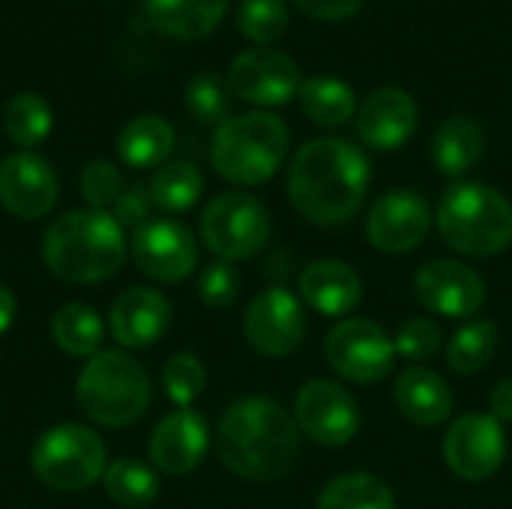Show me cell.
Returning a JSON list of instances; mask_svg holds the SVG:
<instances>
[{
	"label": "cell",
	"instance_id": "obj_28",
	"mask_svg": "<svg viewBox=\"0 0 512 509\" xmlns=\"http://www.w3.org/2000/svg\"><path fill=\"white\" fill-rule=\"evenodd\" d=\"M297 96H300L306 117L315 120L318 126H330V129L345 126L357 111L354 90L333 75H318V78L303 81Z\"/></svg>",
	"mask_w": 512,
	"mask_h": 509
},
{
	"label": "cell",
	"instance_id": "obj_18",
	"mask_svg": "<svg viewBox=\"0 0 512 509\" xmlns=\"http://www.w3.org/2000/svg\"><path fill=\"white\" fill-rule=\"evenodd\" d=\"M147 450H150V462L162 474L183 477L204 462L210 450V426L198 411L177 408L156 423Z\"/></svg>",
	"mask_w": 512,
	"mask_h": 509
},
{
	"label": "cell",
	"instance_id": "obj_36",
	"mask_svg": "<svg viewBox=\"0 0 512 509\" xmlns=\"http://www.w3.org/2000/svg\"><path fill=\"white\" fill-rule=\"evenodd\" d=\"M393 345H396V354H399V357H405V360H411L414 366H420V363L432 360V357L441 351L444 336H441V327H438L432 318L414 315V318H408V321L396 330Z\"/></svg>",
	"mask_w": 512,
	"mask_h": 509
},
{
	"label": "cell",
	"instance_id": "obj_22",
	"mask_svg": "<svg viewBox=\"0 0 512 509\" xmlns=\"http://www.w3.org/2000/svg\"><path fill=\"white\" fill-rule=\"evenodd\" d=\"M393 399H396V408L402 411V417L423 429L441 426L453 414L450 384L426 366L402 369L393 384Z\"/></svg>",
	"mask_w": 512,
	"mask_h": 509
},
{
	"label": "cell",
	"instance_id": "obj_8",
	"mask_svg": "<svg viewBox=\"0 0 512 509\" xmlns=\"http://www.w3.org/2000/svg\"><path fill=\"white\" fill-rule=\"evenodd\" d=\"M273 222L267 207L249 192H222L201 213V240L219 261L258 255L270 240Z\"/></svg>",
	"mask_w": 512,
	"mask_h": 509
},
{
	"label": "cell",
	"instance_id": "obj_40",
	"mask_svg": "<svg viewBox=\"0 0 512 509\" xmlns=\"http://www.w3.org/2000/svg\"><path fill=\"white\" fill-rule=\"evenodd\" d=\"M297 9H303L309 18H321V21H345L351 15H357L363 9L366 0H294Z\"/></svg>",
	"mask_w": 512,
	"mask_h": 509
},
{
	"label": "cell",
	"instance_id": "obj_16",
	"mask_svg": "<svg viewBox=\"0 0 512 509\" xmlns=\"http://www.w3.org/2000/svg\"><path fill=\"white\" fill-rule=\"evenodd\" d=\"M432 231V210L420 192L393 189L381 195L366 216V237L384 255H405L423 246Z\"/></svg>",
	"mask_w": 512,
	"mask_h": 509
},
{
	"label": "cell",
	"instance_id": "obj_21",
	"mask_svg": "<svg viewBox=\"0 0 512 509\" xmlns=\"http://www.w3.org/2000/svg\"><path fill=\"white\" fill-rule=\"evenodd\" d=\"M300 297L327 318L351 315L363 300V282L351 264L336 258H321L303 267L300 273Z\"/></svg>",
	"mask_w": 512,
	"mask_h": 509
},
{
	"label": "cell",
	"instance_id": "obj_12",
	"mask_svg": "<svg viewBox=\"0 0 512 509\" xmlns=\"http://www.w3.org/2000/svg\"><path fill=\"white\" fill-rule=\"evenodd\" d=\"M414 297L432 315L468 321L486 306V282L477 270L453 258H435L414 273Z\"/></svg>",
	"mask_w": 512,
	"mask_h": 509
},
{
	"label": "cell",
	"instance_id": "obj_6",
	"mask_svg": "<svg viewBox=\"0 0 512 509\" xmlns=\"http://www.w3.org/2000/svg\"><path fill=\"white\" fill-rule=\"evenodd\" d=\"M150 378L147 372L120 351H99L93 354L78 381H75V399L78 408L99 426L123 429L144 417L150 408Z\"/></svg>",
	"mask_w": 512,
	"mask_h": 509
},
{
	"label": "cell",
	"instance_id": "obj_4",
	"mask_svg": "<svg viewBox=\"0 0 512 509\" xmlns=\"http://www.w3.org/2000/svg\"><path fill=\"white\" fill-rule=\"evenodd\" d=\"M441 240L468 258H489L512 243V201L486 183H453L438 204Z\"/></svg>",
	"mask_w": 512,
	"mask_h": 509
},
{
	"label": "cell",
	"instance_id": "obj_30",
	"mask_svg": "<svg viewBox=\"0 0 512 509\" xmlns=\"http://www.w3.org/2000/svg\"><path fill=\"white\" fill-rule=\"evenodd\" d=\"M102 486L114 504L126 509L150 507L159 498V477L150 465L138 459H117L105 468Z\"/></svg>",
	"mask_w": 512,
	"mask_h": 509
},
{
	"label": "cell",
	"instance_id": "obj_29",
	"mask_svg": "<svg viewBox=\"0 0 512 509\" xmlns=\"http://www.w3.org/2000/svg\"><path fill=\"white\" fill-rule=\"evenodd\" d=\"M498 351V327L489 318H471L459 327L447 345V366L456 375H477L483 372Z\"/></svg>",
	"mask_w": 512,
	"mask_h": 509
},
{
	"label": "cell",
	"instance_id": "obj_19",
	"mask_svg": "<svg viewBox=\"0 0 512 509\" xmlns=\"http://www.w3.org/2000/svg\"><path fill=\"white\" fill-rule=\"evenodd\" d=\"M420 123L417 99L402 87H381L369 93L357 111V132L372 150H399Z\"/></svg>",
	"mask_w": 512,
	"mask_h": 509
},
{
	"label": "cell",
	"instance_id": "obj_27",
	"mask_svg": "<svg viewBox=\"0 0 512 509\" xmlns=\"http://www.w3.org/2000/svg\"><path fill=\"white\" fill-rule=\"evenodd\" d=\"M51 336L69 357H93L105 339V324L99 312L87 303H66L51 318Z\"/></svg>",
	"mask_w": 512,
	"mask_h": 509
},
{
	"label": "cell",
	"instance_id": "obj_32",
	"mask_svg": "<svg viewBox=\"0 0 512 509\" xmlns=\"http://www.w3.org/2000/svg\"><path fill=\"white\" fill-rule=\"evenodd\" d=\"M51 126V105L39 93H18L3 108V129L21 150L39 147L51 135Z\"/></svg>",
	"mask_w": 512,
	"mask_h": 509
},
{
	"label": "cell",
	"instance_id": "obj_39",
	"mask_svg": "<svg viewBox=\"0 0 512 509\" xmlns=\"http://www.w3.org/2000/svg\"><path fill=\"white\" fill-rule=\"evenodd\" d=\"M150 192L141 189V186H129L126 192L117 195V201L111 204V216L120 222V228H132L138 231L144 222H147V213H150Z\"/></svg>",
	"mask_w": 512,
	"mask_h": 509
},
{
	"label": "cell",
	"instance_id": "obj_35",
	"mask_svg": "<svg viewBox=\"0 0 512 509\" xmlns=\"http://www.w3.org/2000/svg\"><path fill=\"white\" fill-rule=\"evenodd\" d=\"M162 384L177 408H189L207 384V372L195 354H174L162 369Z\"/></svg>",
	"mask_w": 512,
	"mask_h": 509
},
{
	"label": "cell",
	"instance_id": "obj_14",
	"mask_svg": "<svg viewBox=\"0 0 512 509\" xmlns=\"http://www.w3.org/2000/svg\"><path fill=\"white\" fill-rule=\"evenodd\" d=\"M228 87L243 102L276 108L300 93L303 78L297 63L285 51L261 45V48H246L234 57L228 69Z\"/></svg>",
	"mask_w": 512,
	"mask_h": 509
},
{
	"label": "cell",
	"instance_id": "obj_13",
	"mask_svg": "<svg viewBox=\"0 0 512 509\" xmlns=\"http://www.w3.org/2000/svg\"><path fill=\"white\" fill-rule=\"evenodd\" d=\"M507 459L504 426L492 414H465L444 435V462L465 483H483Z\"/></svg>",
	"mask_w": 512,
	"mask_h": 509
},
{
	"label": "cell",
	"instance_id": "obj_3",
	"mask_svg": "<svg viewBox=\"0 0 512 509\" xmlns=\"http://www.w3.org/2000/svg\"><path fill=\"white\" fill-rule=\"evenodd\" d=\"M126 258V234L108 210L84 207L57 216L42 234L45 267L72 285L111 279Z\"/></svg>",
	"mask_w": 512,
	"mask_h": 509
},
{
	"label": "cell",
	"instance_id": "obj_24",
	"mask_svg": "<svg viewBox=\"0 0 512 509\" xmlns=\"http://www.w3.org/2000/svg\"><path fill=\"white\" fill-rule=\"evenodd\" d=\"M486 153L483 126L471 117H450L432 138V162L444 177H465Z\"/></svg>",
	"mask_w": 512,
	"mask_h": 509
},
{
	"label": "cell",
	"instance_id": "obj_26",
	"mask_svg": "<svg viewBox=\"0 0 512 509\" xmlns=\"http://www.w3.org/2000/svg\"><path fill=\"white\" fill-rule=\"evenodd\" d=\"M315 509H396V495L381 477L351 471L321 489Z\"/></svg>",
	"mask_w": 512,
	"mask_h": 509
},
{
	"label": "cell",
	"instance_id": "obj_37",
	"mask_svg": "<svg viewBox=\"0 0 512 509\" xmlns=\"http://www.w3.org/2000/svg\"><path fill=\"white\" fill-rule=\"evenodd\" d=\"M240 285H243V279L231 261H213L210 267H204V273L198 279V297L210 309H228L237 303Z\"/></svg>",
	"mask_w": 512,
	"mask_h": 509
},
{
	"label": "cell",
	"instance_id": "obj_38",
	"mask_svg": "<svg viewBox=\"0 0 512 509\" xmlns=\"http://www.w3.org/2000/svg\"><path fill=\"white\" fill-rule=\"evenodd\" d=\"M123 192V180L117 165H111L108 159H96L81 171V195L90 207L105 210L108 204L117 201V195Z\"/></svg>",
	"mask_w": 512,
	"mask_h": 509
},
{
	"label": "cell",
	"instance_id": "obj_2",
	"mask_svg": "<svg viewBox=\"0 0 512 509\" xmlns=\"http://www.w3.org/2000/svg\"><path fill=\"white\" fill-rule=\"evenodd\" d=\"M300 435L294 414L276 399L243 396L219 420L216 453L231 474L249 483H273L294 468Z\"/></svg>",
	"mask_w": 512,
	"mask_h": 509
},
{
	"label": "cell",
	"instance_id": "obj_17",
	"mask_svg": "<svg viewBox=\"0 0 512 509\" xmlns=\"http://www.w3.org/2000/svg\"><path fill=\"white\" fill-rule=\"evenodd\" d=\"M60 195L57 171L33 150L9 153L0 162V204L18 219H42Z\"/></svg>",
	"mask_w": 512,
	"mask_h": 509
},
{
	"label": "cell",
	"instance_id": "obj_31",
	"mask_svg": "<svg viewBox=\"0 0 512 509\" xmlns=\"http://www.w3.org/2000/svg\"><path fill=\"white\" fill-rule=\"evenodd\" d=\"M150 201L165 213H183L198 204L204 177L192 162H168L150 180Z\"/></svg>",
	"mask_w": 512,
	"mask_h": 509
},
{
	"label": "cell",
	"instance_id": "obj_1",
	"mask_svg": "<svg viewBox=\"0 0 512 509\" xmlns=\"http://www.w3.org/2000/svg\"><path fill=\"white\" fill-rule=\"evenodd\" d=\"M372 165L366 153L345 138H315L297 150L288 168V198L312 225L351 222L369 195Z\"/></svg>",
	"mask_w": 512,
	"mask_h": 509
},
{
	"label": "cell",
	"instance_id": "obj_10",
	"mask_svg": "<svg viewBox=\"0 0 512 509\" xmlns=\"http://www.w3.org/2000/svg\"><path fill=\"white\" fill-rule=\"evenodd\" d=\"M294 420L321 447H345L357 438L363 417L357 399L336 381L312 378L294 396Z\"/></svg>",
	"mask_w": 512,
	"mask_h": 509
},
{
	"label": "cell",
	"instance_id": "obj_25",
	"mask_svg": "<svg viewBox=\"0 0 512 509\" xmlns=\"http://www.w3.org/2000/svg\"><path fill=\"white\" fill-rule=\"evenodd\" d=\"M174 150V126L156 114L129 120L117 135V156L129 168H156Z\"/></svg>",
	"mask_w": 512,
	"mask_h": 509
},
{
	"label": "cell",
	"instance_id": "obj_7",
	"mask_svg": "<svg viewBox=\"0 0 512 509\" xmlns=\"http://www.w3.org/2000/svg\"><path fill=\"white\" fill-rule=\"evenodd\" d=\"M33 474L54 492H84L105 477L108 456L102 438L78 423H60L39 435L30 453Z\"/></svg>",
	"mask_w": 512,
	"mask_h": 509
},
{
	"label": "cell",
	"instance_id": "obj_23",
	"mask_svg": "<svg viewBox=\"0 0 512 509\" xmlns=\"http://www.w3.org/2000/svg\"><path fill=\"white\" fill-rule=\"evenodd\" d=\"M228 12V0H144L147 21L180 42L204 39L219 27Z\"/></svg>",
	"mask_w": 512,
	"mask_h": 509
},
{
	"label": "cell",
	"instance_id": "obj_20",
	"mask_svg": "<svg viewBox=\"0 0 512 509\" xmlns=\"http://www.w3.org/2000/svg\"><path fill=\"white\" fill-rule=\"evenodd\" d=\"M171 327V303L156 288H129L111 303L108 330L129 351L153 348Z\"/></svg>",
	"mask_w": 512,
	"mask_h": 509
},
{
	"label": "cell",
	"instance_id": "obj_34",
	"mask_svg": "<svg viewBox=\"0 0 512 509\" xmlns=\"http://www.w3.org/2000/svg\"><path fill=\"white\" fill-rule=\"evenodd\" d=\"M186 105L201 123H225L231 111V87L219 75L201 72L186 84Z\"/></svg>",
	"mask_w": 512,
	"mask_h": 509
},
{
	"label": "cell",
	"instance_id": "obj_41",
	"mask_svg": "<svg viewBox=\"0 0 512 509\" xmlns=\"http://www.w3.org/2000/svg\"><path fill=\"white\" fill-rule=\"evenodd\" d=\"M489 414L504 426L512 423V378H504L489 396Z\"/></svg>",
	"mask_w": 512,
	"mask_h": 509
},
{
	"label": "cell",
	"instance_id": "obj_11",
	"mask_svg": "<svg viewBox=\"0 0 512 509\" xmlns=\"http://www.w3.org/2000/svg\"><path fill=\"white\" fill-rule=\"evenodd\" d=\"M243 333L261 357H288L306 339V309L285 285H270L246 306Z\"/></svg>",
	"mask_w": 512,
	"mask_h": 509
},
{
	"label": "cell",
	"instance_id": "obj_42",
	"mask_svg": "<svg viewBox=\"0 0 512 509\" xmlns=\"http://www.w3.org/2000/svg\"><path fill=\"white\" fill-rule=\"evenodd\" d=\"M15 312H18V303H15V294L6 288V285H0V336L12 327V321H15Z\"/></svg>",
	"mask_w": 512,
	"mask_h": 509
},
{
	"label": "cell",
	"instance_id": "obj_33",
	"mask_svg": "<svg viewBox=\"0 0 512 509\" xmlns=\"http://www.w3.org/2000/svg\"><path fill=\"white\" fill-rule=\"evenodd\" d=\"M237 27L246 39L270 45L288 30V3L285 0H243L237 12Z\"/></svg>",
	"mask_w": 512,
	"mask_h": 509
},
{
	"label": "cell",
	"instance_id": "obj_5",
	"mask_svg": "<svg viewBox=\"0 0 512 509\" xmlns=\"http://www.w3.org/2000/svg\"><path fill=\"white\" fill-rule=\"evenodd\" d=\"M288 126L270 111H249L228 117L213 135V168L222 180L237 186L267 183L288 156Z\"/></svg>",
	"mask_w": 512,
	"mask_h": 509
},
{
	"label": "cell",
	"instance_id": "obj_9",
	"mask_svg": "<svg viewBox=\"0 0 512 509\" xmlns=\"http://www.w3.org/2000/svg\"><path fill=\"white\" fill-rule=\"evenodd\" d=\"M393 336L372 318H342L324 342L327 366L351 384H378L396 366Z\"/></svg>",
	"mask_w": 512,
	"mask_h": 509
},
{
	"label": "cell",
	"instance_id": "obj_15",
	"mask_svg": "<svg viewBox=\"0 0 512 509\" xmlns=\"http://www.w3.org/2000/svg\"><path fill=\"white\" fill-rule=\"evenodd\" d=\"M132 261L135 267L165 285L183 282L198 264L195 234L177 219H147L132 231Z\"/></svg>",
	"mask_w": 512,
	"mask_h": 509
}]
</instances>
